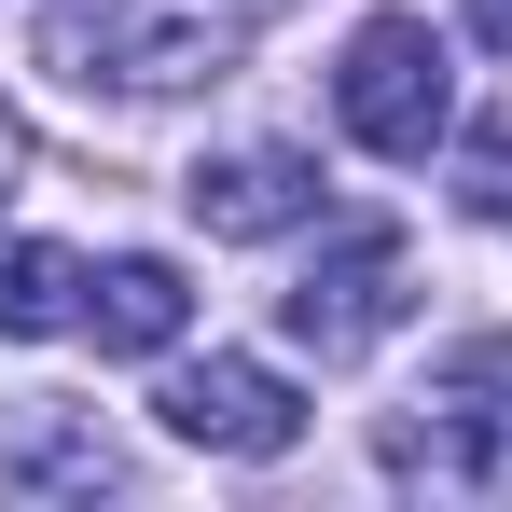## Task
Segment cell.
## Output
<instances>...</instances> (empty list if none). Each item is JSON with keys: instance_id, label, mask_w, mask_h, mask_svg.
<instances>
[{"instance_id": "9", "label": "cell", "mask_w": 512, "mask_h": 512, "mask_svg": "<svg viewBox=\"0 0 512 512\" xmlns=\"http://www.w3.org/2000/svg\"><path fill=\"white\" fill-rule=\"evenodd\" d=\"M0 485H125V457L97 429H14L0 443Z\"/></svg>"}, {"instance_id": "4", "label": "cell", "mask_w": 512, "mask_h": 512, "mask_svg": "<svg viewBox=\"0 0 512 512\" xmlns=\"http://www.w3.org/2000/svg\"><path fill=\"white\" fill-rule=\"evenodd\" d=\"M402 305H416V250H402V222H346L333 250H319L291 291H277L291 346H319V360H360V346L388 333Z\"/></svg>"}, {"instance_id": "10", "label": "cell", "mask_w": 512, "mask_h": 512, "mask_svg": "<svg viewBox=\"0 0 512 512\" xmlns=\"http://www.w3.org/2000/svg\"><path fill=\"white\" fill-rule=\"evenodd\" d=\"M28 180V125H14V97H0V194Z\"/></svg>"}, {"instance_id": "6", "label": "cell", "mask_w": 512, "mask_h": 512, "mask_svg": "<svg viewBox=\"0 0 512 512\" xmlns=\"http://www.w3.org/2000/svg\"><path fill=\"white\" fill-rule=\"evenodd\" d=\"M180 208H194L208 236H291V222L319 208V167H305L291 139H236V153H208V167L180 180Z\"/></svg>"}, {"instance_id": "5", "label": "cell", "mask_w": 512, "mask_h": 512, "mask_svg": "<svg viewBox=\"0 0 512 512\" xmlns=\"http://www.w3.org/2000/svg\"><path fill=\"white\" fill-rule=\"evenodd\" d=\"M167 429L208 443V457H291L305 443V402L277 360H180L167 374Z\"/></svg>"}, {"instance_id": "1", "label": "cell", "mask_w": 512, "mask_h": 512, "mask_svg": "<svg viewBox=\"0 0 512 512\" xmlns=\"http://www.w3.org/2000/svg\"><path fill=\"white\" fill-rule=\"evenodd\" d=\"M263 14L277 0H42V56L111 97H180V84H222L263 42Z\"/></svg>"}, {"instance_id": "7", "label": "cell", "mask_w": 512, "mask_h": 512, "mask_svg": "<svg viewBox=\"0 0 512 512\" xmlns=\"http://www.w3.org/2000/svg\"><path fill=\"white\" fill-rule=\"evenodd\" d=\"M180 319H194V291H180V263H167V250H125V263H97V291H84V333L111 346V360H153V346H180Z\"/></svg>"}, {"instance_id": "11", "label": "cell", "mask_w": 512, "mask_h": 512, "mask_svg": "<svg viewBox=\"0 0 512 512\" xmlns=\"http://www.w3.org/2000/svg\"><path fill=\"white\" fill-rule=\"evenodd\" d=\"M471 28H485V42H499V56H512V0H471Z\"/></svg>"}, {"instance_id": "8", "label": "cell", "mask_w": 512, "mask_h": 512, "mask_svg": "<svg viewBox=\"0 0 512 512\" xmlns=\"http://www.w3.org/2000/svg\"><path fill=\"white\" fill-rule=\"evenodd\" d=\"M84 263L70 250H42V236H0V333L14 346H42V333H84Z\"/></svg>"}, {"instance_id": "2", "label": "cell", "mask_w": 512, "mask_h": 512, "mask_svg": "<svg viewBox=\"0 0 512 512\" xmlns=\"http://www.w3.org/2000/svg\"><path fill=\"white\" fill-rule=\"evenodd\" d=\"M485 388H512V346H457L443 360V388H416L402 416L374 429V457L402 471V485H429V499H512V402H485Z\"/></svg>"}, {"instance_id": "3", "label": "cell", "mask_w": 512, "mask_h": 512, "mask_svg": "<svg viewBox=\"0 0 512 512\" xmlns=\"http://www.w3.org/2000/svg\"><path fill=\"white\" fill-rule=\"evenodd\" d=\"M333 111H346V139L388 153V167H429L457 139V70L429 42V14H360V42L333 70Z\"/></svg>"}]
</instances>
